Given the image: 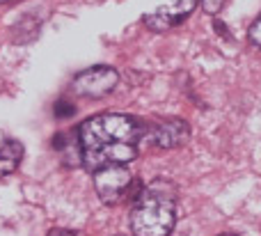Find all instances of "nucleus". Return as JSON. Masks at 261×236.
Segmentation results:
<instances>
[{
    "instance_id": "1",
    "label": "nucleus",
    "mask_w": 261,
    "mask_h": 236,
    "mask_svg": "<svg viewBox=\"0 0 261 236\" xmlns=\"http://www.w3.org/2000/svg\"><path fill=\"white\" fill-rule=\"evenodd\" d=\"M147 133V124L128 115H96L81 124L78 140L85 170L103 165H128L138 156V142Z\"/></svg>"
},
{
    "instance_id": "2",
    "label": "nucleus",
    "mask_w": 261,
    "mask_h": 236,
    "mask_svg": "<svg viewBox=\"0 0 261 236\" xmlns=\"http://www.w3.org/2000/svg\"><path fill=\"white\" fill-rule=\"evenodd\" d=\"M176 223V186L156 179L140 188L130 211V229L135 236H170Z\"/></svg>"
},
{
    "instance_id": "3",
    "label": "nucleus",
    "mask_w": 261,
    "mask_h": 236,
    "mask_svg": "<svg viewBox=\"0 0 261 236\" xmlns=\"http://www.w3.org/2000/svg\"><path fill=\"white\" fill-rule=\"evenodd\" d=\"M130 183H133V174L128 172L126 165L115 163L94 170V191L103 204H119L128 195Z\"/></svg>"
},
{
    "instance_id": "4",
    "label": "nucleus",
    "mask_w": 261,
    "mask_h": 236,
    "mask_svg": "<svg viewBox=\"0 0 261 236\" xmlns=\"http://www.w3.org/2000/svg\"><path fill=\"white\" fill-rule=\"evenodd\" d=\"M119 76L113 67H92V69H85V71L76 73L71 83V90L73 94L78 96H87V99H101V96L110 94L117 85Z\"/></svg>"
},
{
    "instance_id": "5",
    "label": "nucleus",
    "mask_w": 261,
    "mask_h": 236,
    "mask_svg": "<svg viewBox=\"0 0 261 236\" xmlns=\"http://www.w3.org/2000/svg\"><path fill=\"white\" fill-rule=\"evenodd\" d=\"M190 136V126L184 119H163L156 124H147V138L153 147H161V149H172V147H179L188 140Z\"/></svg>"
},
{
    "instance_id": "6",
    "label": "nucleus",
    "mask_w": 261,
    "mask_h": 236,
    "mask_svg": "<svg viewBox=\"0 0 261 236\" xmlns=\"http://www.w3.org/2000/svg\"><path fill=\"white\" fill-rule=\"evenodd\" d=\"M23 159V145L18 140H7L0 147V177L16 172Z\"/></svg>"
},
{
    "instance_id": "7",
    "label": "nucleus",
    "mask_w": 261,
    "mask_h": 236,
    "mask_svg": "<svg viewBox=\"0 0 261 236\" xmlns=\"http://www.w3.org/2000/svg\"><path fill=\"white\" fill-rule=\"evenodd\" d=\"M53 113H55V117L58 119H69V117H73V113H76V108H73L69 101H58L55 103V108H53Z\"/></svg>"
},
{
    "instance_id": "8",
    "label": "nucleus",
    "mask_w": 261,
    "mask_h": 236,
    "mask_svg": "<svg viewBox=\"0 0 261 236\" xmlns=\"http://www.w3.org/2000/svg\"><path fill=\"white\" fill-rule=\"evenodd\" d=\"M248 39L252 41L254 46H259V48H261V16L252 23V25H250V30H248Z\"/></svg>"
},
{
    "instance_id": "9",
    "label": "nucleus",
    "mask_w": 261,
    "mask_h": 236,
    "mask_svg": "<svg viewBox=\"0 0 261 236\" xmlns=\"http://www.w3.org/2000/svg\"><path fill=\"white\" fill-rule=\"evenodd\" d=\"M227 0H202V7L206 14H218L222 7H225Z\"/></svg>"
},
{
    "instance_id": "10",
    "label": "nucleus",
    "mask_w": 261,
    "mask_h": 236,
    "mask_svg": "<svg viewBox=\"0 0 261 236\" xmlns=\"http://www.w3.org/2000/svg\"><path fill=\"white\" fill-rule=\"evenodd\" d=\"M48 236H85L81 232H71V229H50Z\"/></svg>"
},
{
    "instance_id": "11",
    "label": "nucleus",
    "mask_w": 261,
    "mask_h": 236,
    "mask_svg": "<svg viewBox=\"0 0 261 236\" xmlns=\"http://www.w3.org/2000/svg\"><path fill=\"white\" fill-rule=\"evenodd\" d=\"M64 145H67L64 136H62V133H58V136L53 138V147H55V149H64Z\"/></svg>"
},
{
    "instance_id": "12",
    "label": "nucleus",
    "mask_w": 261,
    "mask_h": 236,
    "mask_svg": "<svg viewBox=\"0 0 261 236\" xmlns=\"http://www.w3.org/2000/svg\"><path fill=\"white\" fill-rule=\"evenodd\" d=\"M3 3H9V0H0V5H3Z\"/></svg>"
},
{
    "instance_id": "13",
    "label": "nucleus",
    "mask_w": 261,
    "mask_h": 236,
    "mask_svg": "<svg viewBox=\"0 0 261 236\" xmlns=\"http://www.w3.org/2000/svg\"><path fill=\"white\" fill-rule=\"evenodd\" d=\"M222 236H231V234H222Z\"/></svg>"
}]
</instances>
